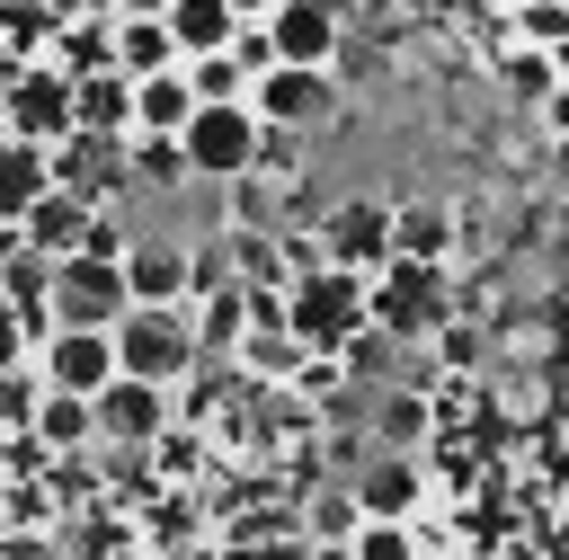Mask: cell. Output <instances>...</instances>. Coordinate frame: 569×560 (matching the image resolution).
<instances>
[{
  "mask_svg": "<svg viewBox=\"0 0 569 560\" xmlns=\"http://www.w3.org/2000/svg\"><path fill=\"white\" fill-rule=\"evenodd\" d=\"M240 364L267 373V382H293V373H302V347H293L284 329H249V338H240Z\"/></svg>",
  "mask_w": 569,
  "mask_h": 560,
  "instance_id": "20",
  "label": "cell"
},
{
  "mask_svg": "<svg viewBox=\"0 0 569 560\" xmlns=\"http://www.w3.org/2000/svg\"><path fill=\"white\" fill-rule=\"evenodd\" d=\"M187 338H196V356H240V338H249V284L196 293L187 302Z\"/></svg>",
  "mask_w": 569,
  "mask_h": 560,
  "instance_id": "18",
  "label": "cell"
},
{
  "mask_svg": "<svg viewBox=\"0 0 569 560\" xmlns=\"http://www.w3.org/2000/svg\"><path fill=\"white\" fill-rule=\"evenodd\" d=\"M53 196V160L36 151V142H18V133H0V231H18L36 204Z\"/></svg>",
  "mask_w": 569,
  "mask_h": 560,
  "instance_id": "17",
  "label": "cell"
},
{
  "mask_svg": "<svg viewBox=\"0 0 569 560\" xmlns=\"http://www.w3.org/2000/svg\"><path fill=\"white\" fill-rule=\"evenodd\" d=\"M89 418H98V444H160V427H169V391L107 382V391L89 400Z\"/></svg>",
  "mask_w": 569,
  "mask_h": 560,
  "instance_id": "13",
  "label": "cell"
},
{
  "mask_svg": "<svg viewBox=\"0 0 569 560\" xmlns=\"http://www.w3.org/2000/svg\"><path fill=\"white\" fill-rule=\"evenodd\" d=\"M124 160H133L151 187H187V160H178V142H124Z\"/></svg>",
  "mask_w": 569,
  "mask_h": 560,
  "instance_id": "23",
  "label": "cell"
},
{
  "mask_svg": "<svg viewBox=\"0 0 569 560\" xmlns=\"http://www.w3.org/2000/svg\"><path fill=\"white\" fill-rule=\"evenodd\" d=\"M356 329H365V276L320 267V276L284 284V338H293L302 356H338Z\"/></svg>",
  "mask_w": 569,
  "mask_h": 560,
  "instance_id": "2",
  "label": "cell"
},
{
  "mask_svg": "<svg viewBox=\"0 0 569 560\" xmlns=\"http://www.w3.org/2000/svg\"><path fill=\"white\" fill-rule=\"evenodd\" d=\"M347 498H356L365 524H409L418 516V453H382L373 471L347 480Z\"/></svg>",
  "mask_w": 569,
  "mask_h": 560,
  "instance_id": "14",
  "label": "cell"
},
{
  "mask_svg": "<svg viewBox=\"0 0 569 560\" xmlns=\"http://www.w3.org/2000/svg\"><path fill=\"white\" fill-rule=\"evenodd\" d=\"M356 524H365V516H356V498H347V489H329V498L311 507V533H320V542H347Z\"/></svg>",
  "mask_w": 569,
  "mask_h": 560,
  "instance_id": "24",
  "label": "cell"
},
{
  "mask_svg": "<svg viewBox=\"0 0 569 560\" xmlns=\"http://www.w3.org/2000/svg\"><path fill=\"white\" fill-rule=\"evenodd\" d=\"M187 116H196L187 71H160V80H142V89H133V107H124V142H178V133H187Z\"/></svg>",
  "mask_w": 569,
  "mask_h": 560,
  "instance_id": "15",
  "label": "cell"
},
{
  "mask_svg": "<svg viewBox=\"0 0 569 560\" xmlns=\"http://www.w3.org/2000/svg\"><path fill=\"white\" fill-rule=\"evenodd\" d=\"M80 240H89V204H80V196H62V187L18 222V249H27V258H44V267H71V258H80Z\"/></svg>",
  "mask_w": 569,
  "mask_h": 560,
  "instance_id": "16",
  "label": "cell"
},
{
  "mask_svg": "<svg viewBox=\"0 0 569 560\" xmlns=\"http://www.w3.org/2000/svg\"><path fill=\"white\" fill-rule=\"evenodd\" d=\"M133 302H124V276L116 267H98V258H71V267H53V284H44V329H116Z\"/></svg>",
  "mask_w": 569,
  "mask_h": 560,
  "instance_id": "6",
  "label": "cell"
},
{
  "mask_svg": "<svg viewBox=\"0 0 569 560\" xmlns=\"http://www.w3.org/2000/svg\"><path fill=\"white\" fill-rule=\"evenodd\" d=\"M107 44H116V80H124V89L178 71V44H169L160 9H107Z\"/></svg>",
  "mask_w": 569,
  "mask_h": 560,
  "instance_id": "10",
  "label": "cell"
},
{
  "mask_svg": "<svg viewBox=\"0 0 569 560\" xmlns=\"http://www.w3.org/2000/svg\"><path fill=\"white\" fill-rule=\"evenodd\" d=\"M36 382H44L53 400H98V391L116 382V347H107L98 329H53V338L36 347Z\"/></svg>",
  "mask_w": 569,
  "mask_h": 560,
  "instance_id": "9",
  "label": "cell"
},
{
  "mask_svg": "<svg viewBox=\"0 0 569 560\" xmlns=\"http://www.w3.org/2000/svg\"><path fill=\"white\" fill-rule=\"evenodd\" d=\"M445 249H453V213L445 204H391V258L400 267H445Z\"/></svg>",
  "mask_w": 569,
  "mask_h": 560,
  "instance_id": "19",
  "label": "cell"
},
{
  "mask_svg": "<svg viewBox=\"0 0 569 560\" xmlns=\"http://www.w3.org/2000/svg\"><path fill=\"white\" fill-rule=\"evenodd\" d=\"M320 258L338 276H382L391 267V196H347L320 231Z\"/></svg>",
  "mask_w": 569,
  "mask_h": 560,
  "instance_id": "8",
  "label": "cell"
},
{
  "mask_svg": "<svg viewBox=\"0 0 569 560\" xmlns=\"http://www.w3.org/2000/svg\"><path fill=\"white\" fill-rule=\"evenodd\" d=\"M373 427H382L391 453H418V444H427V409H418L409 391H382V418H373Z\"/></svg>",
  "mask_w": 569,
  "mask_h": 560,
  "instance_id": "22",
  "label": "cell"
},
{
  "mask_svg": "<svg viewBox=\"0 0 569 560\" xmlns=\"http://www.w3.org/2000/svg\"><path fill=\"white\" fill-rule=\"evenodd\" d=\"M347 560H427V551H418V524H356Z\"/></svg>",
  "mask_w": 569,
  "mask_h": 560,
  "instance_id": "21",
  "label": "cell"
},
{
  "mask_svg": "<svg viewBox=\"0 0 569 560\" xmlns=\"http://www.w3.org/2000/svg\"><path fill=\"white\" fill-rule=\"evenodd\" d=\"M249 116H258V133H302V124H329L338 116V71H258L249 80V98H240Z\"/></svg>",
  "mask_w": 569,
  "mask_h": 560,
  "instance_id": "5",
  "label": "cell"
},
{
  "mask_svg": "<svg viewBox=\"0 0 569 560\" xmlns=\"http://www.w3.org/2000/svg\"><path fill=\"white\" fill-rule=\"evenodd\" d=\"M267 36V71H338V44H347V18L320 9V0H276L258 18Z\"/></svg>",
  "mask_w": 569,
  "mask_h": 560,
  "instance_id": "4",
  "label": "cell"
},
{
  "mask_svg": "<svg viewBox=\"0 0 569 560\" xmlns=\"http://www.w3.org/2000/svg\"><path fill=\"white\" fill-rule=\"evenodd\" d=\"M160 27H169L178 71H187V62L231 53V36H240V0H169V9H160Z\"/></svg>",
  "mask_w": 569,
  "mask_h": 560,
  "instance_id": "12",
  "label": "cell"
},
{
  "mask_svg": "<svg viewBox=\"0 0 569 560\" xmlns=\"http://www.w3.org/2000/svg\"><path fill=\"white\" fill-rule=\"evenodd\" d=\"M0 133H18V142H36V151L71 142V80H62L53 62H27V71L0 89Z\"/></svg>",
  "mask_w": 569,
  "mask_h": 560,
  "instance_id": "7",
  "label": "cell"
},
{
  "mask_svg": "<svg viewBox=\"0 0 569 560\" xmlns=\"http://www.w3.org/2000/svg\"><path fill=\"white\" fill-rule=\"evenodd\" d=\"M116 276H124L133 311H187V249L178 240H133Z\"/></svg>",
  "mask_w": 569,
  "mask_h": 560,
  "instance_id": "11",
  "label": "cell"
},
{
  "mask_svg": "<svg viewBox=\"0 0 569 560\" xmlns=\"http://www.w3.org/2000/svg\"><path fill=\"white\" fill-rule=\"evenodd\" d=\"M178 160H187V178H204V187H240V178L267 160V133H258L249 107H196L187 133H178Z\"/></svg>",
  "mask_w": 569,
  "mask_h": 560,
  "instance_id": "3",
  "label": "cell"
},
{
  "mask_svg": "<svg viewBox=\"0 0 569 560\" xmlns=\"http://www.w3.org/2000/svg\"><path fill=\"white\" fill-rule=\"evenodd\" d=\"M107 347H116V382H142V391H169V400L204 364L196 338H187V311H124L107 329Z\"/></svg>",
  "mask_w": 569,
  "mask_h": 560,
  "instance_id": "1",
  "label": "cell"
}]
</instances>
